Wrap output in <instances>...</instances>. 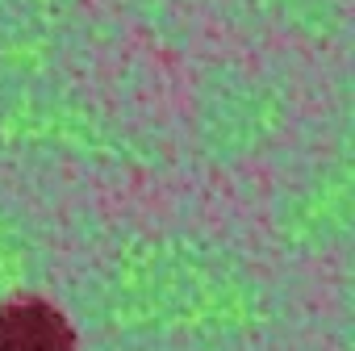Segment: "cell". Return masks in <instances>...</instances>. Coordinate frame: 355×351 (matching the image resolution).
<instances>
[{
    "label": "cell",
    "mask_w": 355,
    "mask_h": 351,
    "mask_svg": "<svg viewBox=\"0 0 355 351\" xmlns=\"http://www.w3.org/2000/svg\"><path fill=\"white\" fill-rule=\"evenodd\" d=\"M0 351H76L71 322L42 297L0 305Z\"/></svg>",
    "instance_id": "1"
}]
</instances>
